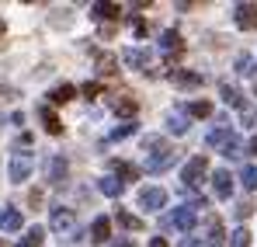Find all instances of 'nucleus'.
<instances>
[{
	"instance_id": "17",
	"label": "nucleus",
	"mask_w": 257,
	"mask_h": 247,
	"mask_svg": "<svg viewBox=\"0 0 257 247\" xmlns=\"http://www.w3.org/2000/svg\"><path fill=\"white\" fill-rule=\"evenodd\" d=\"M73 94H77V87L73 84H59V87H52V105H66V101H73Z\"/></svg>"
},
{
	"instance_id": "41",
	"label": "nucleus",
	"mask_w": 257,
	"mask_h": 247,
	"mask_svg": "<svg viewBox=\"0 0 257 247\" xmlns=\"http://www.w3.org/2000/svg\"><path fill=\"white\" fill-rule=\"evenodd\" d=\"M4 32H7V25H4V21H0V35H4Z\"/></svg>"
},
{
	"instance_id": "27",
	"label": "nucleus",
	"mask_w": 257,
	"mask_h": 247,
	"mask_svg": "<svg viewBox=\"0 0 257 247\" xmlns=\"http://www.w3.org/2000/svg\"><path fill=\"white\" fill-rule=\"evenodd\" d=\"M240 181H243V188H250V192H254V188H257V164L243 167V171H240Z\"/></svg>"
},
{
	"instance_id": "31",
	"label": "nucleus",
	"mask_w": 257,
	"mask_h": 247,
	"mask_svg": "<svg viewBox=\"0 0 257 247\" xmlns=\"http://www.w3.org/2000/svg\"><path fill=\"white\" fill-rule=\"evenodd\" d=\"M222 153H226V157H240V139H236V136H229V139L222 143Z\"/></svg>"
},
{
	"instance_id": "30",
	"label": "nucleus",
	"mask_w": 257,
	"mask_h": 247,
	"mask_svg": "<svg viewBox=\"0 0 257 247\" xmlns=\"http://www.w3.org/2000/svg\"><path fill=\"white\" fill-rule=\"evenodd\" d=\"M229 247H250V233H247V230H236V233L229 237Z\"/></svg>"
},
{
	"instance_id": "18",
	"label": "nucleus",
	"mask_w": 257,
	"mask_h": 247,
	"mask_svg": "<svg viewBox=\"0 0 257 247\" xmlns=\"http://www.w3.org/2000/svg\"><path fill=\"white\" fill-rule=\"evenodd\" d=\"M97 188H101L104 195H111V199H118V195L125 192V181H118V178H101V181H97Z\"/></svg>"
},
{
	"instance_id": "14",
	"label": "nucleus",
	"mask_w": 257,
	"mask_h": 247,
	"mask_svg": "<svg viewBox=\"0 0 257 247\" xmlns=\"http://www.w3.org/2000/svg\"><path fill=\"white\" fill-rule=\"evenodd\" d=\"M97 73H101V77H111V73H118V56H111V52H101V56H97Z\"/></svg>"
},
{
	"instance_id": "29",
	"label": "nucleus",
	"mask_w": 257,
	"mask_h": 247,
	"mask_svg": "<svg viewBox=\"0 0 257 247\" xmlns=\"http://www.w3.org/2000/svg\"><path fill=\"white\" fill-rule=\"evenodd\" d=\"M188 112H191V115H198V119H205V115H212V105H209V101H191V105H188Z\"/></svg>"
},
{
	"instance_id": "2",
	"label": "nucleus",
	"mask_w": 257,
	"mask_h": 247,
	"mask_svg": "<svg viewBox=\"0 0 257 247\" xmlns=\"http://www.w3.org/2000/svg\"><path fill=\"white\" fill-rule=\"evenodd\" d=\"M32 167H35V157L32 153H14L11 157V164H7V174H11V181H28V174H32Z\"/></svg>"
},
{
	"instance_id": "23",
	"label": "nucleus",
	"mask_w": 257,
	"mask_h": 247,
	"mask_svg": "<svg viewBox=\"0 0 257 247\" xmlns=\"http://www.w3.org/2000/svg\"><path fill=\"white\" fill-rule=\"evenodd\" d=\"M42 240H45V230L42 226H32V230L18 240V247H42Z\"/></svg>"
},
{
	"instance_id": "21",
	"label": "nucleus",
	"mask_w": 257,
	"mask_h": 247,
	"mask_svg": "<svg viewBox=\"0 0 257 247\" xmlns=\"http://www.w3.org/2000/svg\"><path fill=\"white\" fill-rule=\"evenodd\" d=\"M219 94H222V101H226V105H233V108H247V105H243V94H240L236 87L222 84V87H219Z\"/></svg>"
},
{
	"instance_id": "25",
	"label": "nucleus",
	"mask_w": 257,
	"mask_h": 247,
	"mask_svg": "<svg viewBox=\"0 0 257 247\" xmlns=\"http://www.w3.org/2000/svg\"><path fill=\"white\" fill-rule=\"evenodd\" d=\"M254 66H257V59L250 56V52H240V56H236V73L250 77V73H254Z\"/></svg>"
},
{
	"instance_id": "7",
	"label": "nucleus",
	"mask_w": 257,
	"mask_h": 247,
	"mask_svg": "<svg viewBox=\"0 0 257 247\" xmlns=\"http://www.w3.org/2000/svg\"><path fill=\"white\" fill-rule=\"evenodd\" d=\"M233 14H236L240 28H257V4H236Z\"/></svg>"
},
{
	"instance_id": "1",
	"label": "nucleus",
	"mask_w": 257,
	"mask_h": 247,
	"mask_svg": "<svg viewBox=\"0 0 257 247\" xmlns=\"http://www.w3.org/2000/svg\"><path fill=\"white\" fill-rule=\"evenodd\" d=\"M143 146H153V150H157V153H150V157H146V171H153V174H160V171L174 167V160H177V150L160 146V139H157V136H150Z\"/></svg>"
},
{
	"instance_id": "26",
	"label": "nucleus",
	"mask_w": 257,
	"mask_h": 247,
	"mask_svg": "<svg viewBox=\"0 0 257 247\" xmlns=\"http://www.w3.org/2000/svg\"><path fill=\"white\" fill-rule=\"evenodd\" d=\"M167 129L177 132V136H184V132H188V119H184L181 112H171V115H167Z\"/></svg>"
},
{
	"instance_id": "9",
	"label": "nucleus",
	"mask_w": 257,
	"mask_h": 247,
	"mask_svg": "<svg viewBox=\"0 0 257 247\" xmlns=\"http://www.w3.org/2000/svg\"><path fill=\"white\" fill-rule=\"evenodd\" d=\"M122 59H125V63L132 66V70H143V73H146L150 52H146V49H125V52H122Z\"/></svg>"
},
{
	"instance_id": "19",
	"label": "nucleus",
	"mask_w": 257,
	"mask_h": 247,
	"mask_svg": "<svg viewBox=\"0 0 257 247\" xmlns=\"http://www.w3.org/2000/svg\"><path fill=\"white\" fill-rule=\"evenodd\" d=\"M39 115H42L45 129H49V132H52V136H59V132H63V122H59V119H56V112H52V108H49V105H42V108H39Z\"/></svg>"
},
{
	"instance_id": "11",
	"label": "nucleus",
	"mask_w": 257,
	"mask_h": 247,
	"mask_svg": "<svg viewBox=\"0 0 257 247\" xmlns=\"http://www.w3.org/2000/svg\"><path fill=\"white\" fill-rule=\"evenodd\" d=\"M108 237H111V223H108L104 216H97V219L90 223V240H94V244H104Z\"/></svg>"
},
{
	"instance_id": "28",
	"label": "nucleus",
	"mask_w": 257,
	"mask_h": 247,
	"mask_svg": "<svg viewBox=\"0 0 257 247\" xmlns=\"http://www.w3.org/2000/svg\"><path fill=\"white\" fill-rule=\"evenodd\" d=\"M115 174H118V178H125V181H136V178H139V171H136V167L132 164H122V160H115Z\"/></svg>"
},
{
	"instance_id": "24",
	"label": "nucleus",
	"mask_w": 257,
	"mask_h": 247,
	"mask_svg": "<svg viewBox=\"0 0 257 247\" xmlns=\"http://www.w3.org/2000/svg\"><path fill=\"white\" fill-rule=\"evenodd\" d=\"M115 219H118V226H125V230H143V219H139V216H132V212H125V209H118V212H115Z\"/></svg>"
},
{
	"instance_id": "32",
	"label": "nucleus",
	"mask_w": 257,
	"mask_h": 247,
	"mask_svg": "<svg viewBox=\"0 0 257 247\" xmlns=\"http://www.w3.org/2000/svg\"><path fill=\"white\" fill-rule=\"evenodd\" d=\"M132 132H136V125H132V122H128V125H118V129L111 132V139H125V136H132Z\"/></svg>"
},
{
	"instance_id": "16",
	"label": "nucleus",
	"mask_w": 257,
	"mask_h": 247,
	"mask_svg": "<svg viewBox=\"0 0 257 247\" xmlns=\"http://www.w3.org/2000/svg\"><path fill=\"white\" fill-rule=\"evenodd\" d=\"M111 108H115L118 115H125V119H132V115L139 112V101H132V98H118V94H115V101H111Z\"/></svg>"
},
{
	"instance_id": "8",
	"label": "nucleus",
	"mask_w": 257,
	"mask_h": 247,
	"mask_svg": "<svg viewBox=\"0 0 257 247\" xmlns=\"http://www.w3.org/2000/svg\"><path fill=\"white\" fill-rule=\"evenodd\" d=\"M171 80L177 87H184V91H191V87H202V73H195V70H171Z\"/></svg>"
},
{
	"instance_id": "10",
	"label": "nucleus",
	"mask_w": 257,
	"mask_h": 247,
	"mask_svg": "<svg viewBox=\"0 0 257 247\" xmlns=\"http://www.w3.org/2000/svg\"><path fill=\"white\" fill-rule=\"evenodd\" d=\"M212 188L219 199H229V192H233V178H229V171H215L212 174Z\"/></svg>"
},
{
	"instance_id": "15",
	"label": "nucleus",
	"mask_w": 257,
	"mask_h": 247,
	"mask_svg": "<svg viewBox=\"0 0 257 247\" xmlns=\"http://www.w3.org/2000/svg\"><path fill=\"white\" fill-rule=\"evenodd\" d=\"M226 233H222V223L219 219H209V233H205V247H222Z\"/></svg>"
},
{
	"instance_id": "36",
	"label": "nucleus",
	"mask_w": 257,
	"mask_h": 247,
	"mask_svg": "<svg viewBox=\"0 0 257 247\" xmlns=\"http://www.w3.org/2000/svg\"><path fill=\"white\" fill-rule=\"evenodd\" d=\"M7 98H18V91L14 87H0V101H7Z\"/></svg>"
},
{
	"instance_id": "34",
	"label": "nucleus",
	"mask_w": 257,
	"mask_h": 247,
	"mask_svg": "<svg viewBox=\"0 0 257 247\" xmlns=\"http://www.w3.org/2000/svg\"><path fill=\"white\" fill-rule=\"evenodd\" d=\"M243 122L257 129V108H243Z\"/></svg>"
},
{
	"instance_id": "39",
	"label": "nucleus",
	"mask_w": 257,
	"mask_h": 247,
	"mask_svg": "<svg viewBox=\"0 0 257 247\" xmlns=\"http://www.w3.org/2000/svg\"><path fill=\"white\" fill-rule=\"evenodd\" d=\"M115 247H136V244H132V240H118Z\"/></svg>"
},
{
	"instance_id": "3",
	"label": "nucleus",
	"mask_w": 257,
	"mask_h": 247,
	"mask_svg": "<svg viewBox=\"0 0 257 247\" xmlns=\"http://www.w3.org/2000/svg\"><path fill=\"white\" fill-rule=\"evenodd\" d=\"M73 223H77V216H73V209H52V216H49V226L56 230V233H70L73 230Z\"/></svg>"
},
{
	"instance_id": "12",
	"label": "nucleus",
	"mask_w": 257,
	"mask_h": 247,
	"mask_svg": "<svg viewBox=\"0 0 257 247\" xmlns=\"http://www.w3.org/2000/svg\"><path fill=\"white\" fill-rule=\"evenodd\" d=\"M66 171H70V167H66L63 157H52V160H49V185H63V181H66Z\"/></svg>"
},
{
	"instance_id": "43",
	"label": "nucleus",
	"mask_w": 257,
	"mask_h": 247,
	"mask_svg": "<svg viewBox=\"0 0 257 247\" xmlns=\"http://www.w3.org/2000/svg\"><path fill=\"white\" fill-rule=\"evenodd\" d=\"M0 247H4V240H0Z\"/></svg>"
},
{
	"instance_id": "6",
	"label": "nucleus",
	"mask_w": 257,
	"mask_h": 247,
	"mask_svg": "<svg viewBox=\"0 0 257 247\" xmlns=\"http://www.w3.org/2000/svg\"><path fill=\"white\" fill-rule=\"evenodd\" d=\"M164 202H167V192L164 188H143L139 192V206L143 209H164Z\"/></svg>"
},
{
	"instance_id": "13",
	"label": "nucleus",
	"mask_w": 257,
	"mask_h": 247,
	"mask_svg": "<svg viewBox=\"0 0 257 247\" xmlns=\"http://www.w3.org/2000/svg\"><path fill=\"white\" fill-rule=\"evenodd\" d=\"M118 14H122L118 4H94V7H90V18H101V21H111V18H118Z\"/></svg>"
},
{
	"instance_id": "20",
	"label": "nucleus",
	"mask_w": 257,
	"mask_h": 247,
	"mask_svg": "<svg viewBox=\"0 0 257 247\" xmlns=\"http://www.w3.org/2000/svg\"><path fill=\"white\" fill-rule=\"evenodd\" d=\"M160 49L171 56V52H181L184 49V39L177 35V32H164V39H160Z\"/></svg>"
},
{
	"instance_id": "37",
	"label": "nucleus",
	"mask_w": 257,
	"mask_h": 247,
	"mask_svg": "<svg viewBox=\"0 0 257 247\" xmlns=\"http://www.w3.org/2000/svg\"><path fill=\"white\" fill-rule=\"evenodd\" d=\"M150 247H167V240H164V237H153V240H150Z\"/></svg>"
},
{
	"instance_id": "40",
	"label": "nucleus",
	"mask_w": 257,
	"mask_h": 247,
	"mask_svg": "<svg viewBox=\"0 0 257 247\" xmlns=\"http://www.w3.org/2000/svg\"><path fill=\"white\" fill-rule=\"evenodd\" d=\"M250 153H257V136H254V139H250Z\"/></svg>"
},
{
	"instance_id": "33",
	"label": "nucleus",
	"mask_w": 257,
	"mask_h": 247,
	"mask_svg": "<svg viewBox=\"0 0 257 247\" xmlns=\"http://www.w3.org/2000/svg\"><path fill=\"white\" fill-rule=\"evenodd\" d=\"M226 139H229V132H226V129H212V132H209V143H226Z\"/></svg>"
},
{
	"instance_id": "42",
	"label": "nucleus",
	"mask_w": 257,
	"mask_h": 247,
	"mask_svg": "<svg viewBox=\"0 0 257 247\" xmlns=\"http://www.w3.org/2000/svg\"><path fill=\"white\" fill-rule=\"evenodd\" d=\"M254 94H257V84H254Z\"/></svg>"
},
{
	"instance_id": "38",
	"label": "nucleus",
	"mask_w": 257,
	"mask_h": 247,
	"mask_svg": "<svg viewBox=\"0 0 257 247\" xmlns=\"http://www.w3.org/2000/svg\"><path fill=\"white\" fill-rule=\"evenodd\" d=\"M181 247H205L202 240H181Z\"/></svg>"
},
{
	"instance_id": "4",
	"label": "nucleus",
	"mask_w": 257,
	"mask_h": 247,
	"mask_svg": "<svg viewBox=\"0 0 257 247\" xmlns=\"http://www.w3.org/2000/svg\"><path fill=\"white\" fill-rule=\"evenodd\" d=\"M167 223L177 226V230H191V226L198 223V212H195V206H181V209H174V216Z\"/></svg>"
},
{
	"instance_id": "22",
	"label": "nucleus",
	"mask_w": 257,
	"mask_h": 247,
	"mask_svg": "<svg viewBox=\"0 0 257 247\" xmlns=\"http://www.w3.org/2000/svg\"><path fill=\"white\" fill-rule=\"evenodd\" d=\"M0 230H21V212L18 209H4L0 212Z\"/></svg>"
},
{
	"instance_id": "35",
	"label": "nucleus",
	"mask_w": 257,
	"mask_h": 247,
	"mask_svg": "<svg viewBox=\"0 0 257 247\" xmlns=\"http://www.w3.org/2000/svg\"><path fill=\"white\" fill-rule=\"evenodd\" d=\"M84 94H87V98H97V94H101V84H90V80H87L84 84Z\"/></svg>"
},
{
	"instance_id": "5",
	"label": "nucleus",
	"mask_w": 257,
	"mask_h": 247,
	"mask_svg": "<svg viewBox=\"0 0 257 247\" xmlns=\"http://www.w3.org/2000/svg\"><path fill=\"white\" fill-rule=\"evenodd\" d=\"M202 174H205V157H191V160L184 164V171H181V181L191 188V185H195Z\"/></svg>"
}]
</instances>
